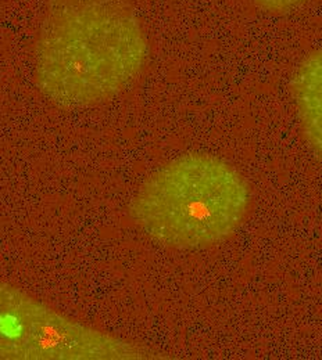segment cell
<instances>
[{
    "label": "cell",
    "mask_w": 322,
    "mask_h": 360,
    "mask_svg": "<svg viewBox=\"0 0 322 360\" xmlns=\"http://www.w3.org/2000/svg\"><path fill=\"white\" fill-rule=\"evenodd\" d=\"M149 54L125 0H47L35 44V82L61 110L91 108L127 89Z\"/></svg>",
    "instance_id": "obj_1"
},
{
    "label": "cell",
    "mask_w": 322,
    "mask_h": 360,
    "mask_svg": "<svg viewBox=\"0 0 322 360\" xmlns=\"http://www.w3.org/2000/svg\"><path fill=\"white\" fill-rule=\"evenodd\" d=\"M249 184L224 160L182 155L146 180L130 205L134 224L153 241L199 250L225 241L247 215Z\"/></svg>",
    "instance_id": "obj_2"
},
{
    "label": "cell",
    "mask_w": 322,
    "mask_h": 360,
    "mask_svg": "<svg viewBox=\"0 0 322 360\" xmlns=\"http://www.w3.org/2000/svg\"><path fill=\"white\" fill-rule=\"evenodd\" d=\"M161 358L153 348L71 319L0 280V360Z\"/></svg>",
    "instance_id": "obj_3"
},
{
    "label": "cell",
    "mask_w": 322,
    "mask_h": 360,
    "mask_svg": "<svg viewBox=\"0 0 322 360\" xmlns=\"http://www.w3.org/2000/svg\"><path fill=\"white\" fill-rule=\"evenodd\" d=\"M292 89L303 135L322 154V49L302 63Z\"/></svg>",
    "instance_id": "obj_4"
},
{
    "label": "cell",
    "mask_w": 322,
    "mask_h": 360,
    "mask_svg": "<svg viewBox=\"0 0 322 360\" xmlns=\"http://www.w3.org/2000/svg\"><path fill=\"white\" fill-rule=\"evenodd\" d=\"M304 1L306 0H254V3L259 7H261L266 11H271V13L287 11Z\"/></svg>",
    "instance_id": "obj_5"
}]
</instances>
